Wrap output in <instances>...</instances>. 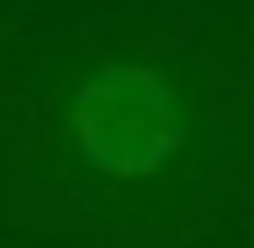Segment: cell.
Returning a JSON list of instances; mask_svg holds the SVG:
<instances>
[{
    "label": "cell",
    "instance_id": "obj_1",
    "mask_svg": "<svg viewBox=\"0 0 254 248\" xmlns=\"http://www.w3.org/2000/svg\"><path fill=\"white\" fill-rule=\"evenodd\" d=\"M68 136L81 161L112 180H143L161 174L186 143V112L180 93L161 68L149 62H106L74 87Z\"/></svg>",
    "mask_w": 254,
    "mask_h": 248
}]
</instances>
